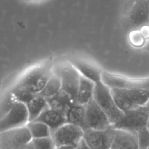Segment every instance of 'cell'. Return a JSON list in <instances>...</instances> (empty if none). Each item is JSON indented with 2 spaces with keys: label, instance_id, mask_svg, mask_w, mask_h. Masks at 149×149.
Returning <instances> with one entry per match:
<instances>
[{
  "label": "cell",
  "instance_id": "cell-1",
  "mask_svg": "<svg viewBox=\"0 0 149 149\" xmlns=\"http://www.w3.org/2000/svg\"><path fill=\"white\" fill-rule=\"evenodd\" d=\"M61 81V89L56 95L69 107L76 104L80 74L70 63L60 65L55 70Z\"/></svg>",
  "mask_w": 149,
  "mask_h": 149
},
{
  "label": "cell",
  "instance_id": "cell-9",
  "mask_svg": "<svg viewBox=\"0 0 149 149\" xmlns=\"http://www.w3.org/2000/svg\"><path fill=\"white\" fill-rule=\"evenodd\" d=\"M51 137L56 148L64 145L76 147L83 139V129L78 126L66 123L53 131Z\"/></svg>",
  "mask_w": 149,
  "mask_h": 149
},
{
  "label": "cell",
  "instance_id": "cell-21",
  "mask_svg": "<svg viewBox=\"0 0 149 149\" xmlns=\"http://www.w3.org/2000/svg\"><path fill=\"white\" fill-rule=\"evenodd\" d=\"M19 102L10 91L5 93L0 100V120Z\"/></svg>",
  "mask_w": 149,
  "mask_h": 149
},
{
  "label": "cell",
  "instance_id": "cell-23",
  "mask_svg": "<svg viewBox=\"0 0 149 149\" xmlns=\"http://www.w3.org/2000/svg\"><path fill=\"white\" fill-rule=\"evenodd\" d=\"M46 100L48 108L54 111L65 114L69 106L60 100L56 95Z\"/></svg>",
  "mask_w": 149,
  "mask_h": 149
},
{
  "label": "cell",
  "instance_id": "cell-19",
  "mask_svg": "<svg viewBox=\"0 0 149 149\" xmlns=\"http://www.w3.org/2000/svg\"><path fill=\"white\" fill-rule=\"evenodd\" d=\"M61 89V81L59 75L54 71L47 84L38 95L45 99L56 95Z\"/></svg>",
  "mask_w": 149,
  "mask_h": 149
},
{
  "label": "cell",
  "instance_id": "cell-5",
  "mask_svg": "<svg viewBox=\"0 0 149 149\" xmlns=\"http://www.w3.org/2000/svg\"><path fill=\"white\" fill-rule=\"evenodd\" d=\"M93 99L107 116L113 126L123 116L124 113L116 105L111 88L102 81L95 84Z\"/></svg>",
  "mask_w": 149,
  "mask_h": 149
},
{
  "label": "cell",
  "instance_id": "cell-35",
  "mask_svg": "<svg viewBox=\"0 0 149 149\" xmlns=\"http://www.w3.org/2000/svg\"><path fill=\"white\" fill-rule=\"evenodd\" d=\"M147 149H149V146L147 147Z\"/></svg>",
  "mask_w": 149,
  "mask_h": 149
},
{
  "label": "cell",
  "instance_id": "cell-17",
  "mask_svg": "<svg viewBox=\"0 0 149 149\" xmlns=\"http://www.w3.org/2000/svg\"><path fill=\"white\" fill-rule=\"evenodd\" d=\"M26 105L29 115V122L35 120L48 107L47 100L38 94L32 97Z\"/></svg>",
  "mask_w": 149,
  "mask_h": 149
},
{
  "label": "cell",
  "instance_id": "cell-18",
  "mask_svg": "<svg viewBox=\"0 0 149 149\" xmlns=\"http://www.w3.org/2000/svg\"><path fill=\"white\" fill-rule=\"evenodd\" d=\"M65 116L67 123L78 126L83 129L86 128L84 106L77 104L69 106L65 112Z\"/></svg>",
  "mask_w": 149,
  "mask_h": 149
},
{
  "label": "cell",
  "instance_id": "cell-27",
  "mask_svg": "<svg viewBox=\"0 0 149 149\" xmlns=\"http://www.w3.org/2000/svg\"><path fill=\"white\" fill-rule=\"evenodd\" d=\"M75 149H91V148L88 146V145L86 143V142L83 139L76 146Z\"/></svg>",
  "mask_w": 149,
  "mask_h": 149
},
{
  "label": "cell",
  "instance_id": "cell-29",
  "mask_svg": "<svg viewBox=\"0 0 149 149\" xmlns=\"http://www.w3.org/2000/svg\"><path fill=\"white\" fill-rule=\"evenodd\" d=\"M18 149H34V148H33V147L31 145V143H30L29 144H27L26 146H24L18 148Z\"/></svg>",
  "mask_w": 149,
  "mask_h": 149
},
{
  "label": "cell",
  "instance_id": "cell-2",
  "mask_svg": "<svg viewBox=\"0 0 149 149\" xmlns=\"http://www.w3.org/2000/svg\"><path fill=\"white\" fill-rule=\"evenodd\" d=\"M122 20L132 30L149 24V0H125L122 9Z\"/></svg>",
  "mask_w": 149,
  "mask_h": 149
},
{
  "label": "cell",
  "instance_id": "cell-10",
  "mask_svg": "<svg viewBox=\"0 0 149 149\" xmlns=\"http://www.w3.org/2000/svg\"><path fill=\"white\" fill-rule=\"evenodd\" d=\"M29 115L25 104L17 102L12 109L0 120V133L26 126Z\"/></svg>",
  "mask_w": 149,
  "mask_h": 149
},
{
  "label": "cell",
  "instance_id": "cell-20",
  "mask_svg": "<svg viewBox=\"0 0 149 149\" xmlns=\"http://www.w3.org/2000/svg\"><path fill=\"white\" fill-rule=\"evenodd\" d=\"M26 126L28 129L32 139L51 136L52 130L42 122L36 120L29 122Z\"/></svg>",
  "mask_w": 149,
  "mask_h": 149
},
{
  "label": "cell",
  "instance_id": "cell-7",
  "mask_svg": "<svg viewBox=\"0 0 149 149\" xmlns=\"http://www.w3.org/2000/svg\"><path fill=\"white\" fill-rule=\"evenodd\" d=\"M148 109L146 105L137 107L124 113L123 116L113 125L115 129L138 132L146 127Z\"/></svg>",
  "mask_w": 149,
  "mask_h": 149
},
{
  "label": "cell",
  "instance_id": "cell-14",
  "mask_svg": "<svg viewBox=\"0 0 149 149\" xmlns=\"http://www.w3.org/2000/svg\"><path fill=\"white\" fill-rule=\"evenodd\" d=\"M111 149H140L137 133L115 129Z\"/></svg>",
  "mask_w": 149,
  "mask_h": 149
},
{
  "label": "cell",
  "instance_id": "cell-8",
  "mask_svg": "<svg viewBox=\"0 0 149 149\" xmlns=\"http://www.w3.org/2000/svg\"><path fill=\"white\" fill-rule=\"evenodd\" d=\"M115 133L112 125L104 130L85 129L83 139L91 149H111Z\"/></svg>",
  "mask_w": 149,
  "mask_h": 149
},
{
  "label": "cell",
  "instance_id": "cell-4",
  "mask_svg": "<svg viewBox=\"0 0 149 149\" xmlns=\"http://www.w3.org/2000/svg\"><path fill=\"white\" fill-rule=\"evenodd\" d=\"M111 91L116 105L123 113L145 106L149 102V90L113 88Z\"/></svg>",
  "mask_w": 149,
  "mask_h": 149
},
{
  "label": "cell",
  "instance_id": "cell-11",
  "mask_svg": "<svg viewBox=\"0 0 149 149\" xmlns=\"http://www.w3.org/2000/svg\"><path fill=\"white\" fill-rule=\"evenodd\" d=\"M84 107L85 129L104 130L112 126L106 114L93 98Z\"/></svg>",
  "mask_w": 149,
  "mask_h": 149
},
{
  "label": "cell",
  "instance_id": "cell-30",
  "mask_svg": "<svg viewBox=\"0 0 149 149\" xmlns=\"http://www.w3.org/2000/svg\"><path fill=\"white\" fill-rule=\"evenodd\" d=\"M146 106L147 107L148 109V112H149V102L146 104ZM147 129H148V130L149 131V113H148V121H147V126H146Z\"/></svg>",
  "mask_w": 149,
  "mask_h": 149
},
{
  "label": "cell",
  "instance_id": "cell-31",
  "mask_svg": "<svg viewBox=\"0 0 149 149\" xmlns=\"http://www.w3.org/2000/svg\"><path fill=\"white\" fill-rule=\"evenodd\" d=\"M26 1H28V2H35V1H41V0H24Z\"/></svg>",
  "mask_w": 149,
  "mask_h": 149
},
{
  "label": "cell",
  "instance_id": "cell-32",
  "mask_svg": "<svg viewBox=\"0 0 149 149\" xmlns=\"http://www.w3.org/2000/svg\"><path fill=\"white\" fill-rule=\"evenodd\" d=\"M147 49L149 50V44L147 45Z\"/></svg>",
  "mask_w": 149,
  "mask_h": 149
},
{
  "label": "cell",
  "instance_id": "cell-34",
  "mask_svg": "<svg viewBox=\"0 0 149 149\" xmlns=\"http://www.w3.org/2000/svg\"><path fill=\"white\" fill-rule=\"evenodd\" d=\"M0 149H3V148H2V147H0Z\"/></svg>",
  "mask_w": 149,
  "mask_h": 149
},
{
  "label": "cell",
  "instance_id": "cell-12",
  "mask_svg": "<svg viewBox=\"0 0 149 149\" xmlns=\"http://www.w3.org/2000/svg\"><path fill=\"white\" fill-rule=\"evenodd\" d=\"M32 140L26 126L1 133L0 147L3 149H18L29 144Z\"/></svg>",
  "mask_w": 149,
  "mask_h": 149
},
{
  "label": "cell",
  "instance_id": "cell-15",
  "mask_svg": "<svg viewBox=\"0 0 149 149\" xmlns=\"http://www.w3.org/2000/svg\"><path fill=\"white\" fill-rule=\"evenodd\" d=\"M35 120L42 122L47 125L52 132L67 123L65 113L54 111L48 107Z\"/></svg>",
  "mask_w": 149,
  "mask_h": 149
},
{
  "label": "cell",
  "instance_id": "cell-22",
  "mask_svg": "<svg viewBox=\"0 0 149 149\" xmlns=\"http://www.w3.org/2000/svg\"><path fill=\"white\" fill-rule=\"evenodd\" d=\"M31 144L34 149H56V147L51 136L33 139Z\"/></svg>",
  "mask_w": 149,
  "mask_h": 149
},
{
  "label": "cell",
  "instance_id": "cell-25",
  "mask_svg": "<svg viewBox=\"0 0 149 149\" xmlns=\"http://www.w3.org/2000/svg\"><path fill=\"white\" fill-rule=\"evenodd\" d=\"M19 102L26 104L35 95L26 90L13 87L10 90Z\"/></svg>",
  "mask_w": 149,
  "mask_h": 149
},
{
  "label": "cell",
  "instance_id": "cell-13",
  "mask_svg": "<svg viewBox=\"0 0 149 149\" xmlns=\"http://www.w3.org/2000/svg\"><path fill=\"white\" fill-rule=\"evenodd\" d=\"M70 63L81 76L92 81L95 84L101 81L102 70L96 63L83 58L72 59Z\"/></svg>",
  "mask_w": 149,
  "mask_h": 149
},
{
  "label": "cell",
  "instance_id": "cell-24",
  "mask_svg": "<svg viewBox=\"0 0 149 149\" xmlns=\"http://www.w3.org/2000/svg\"><path fill=\"white\" fill-rule=\"evenodd\" d=\"M129 40L130 43L136 47L143 46L146 40L140 29L130 31L129 34Z\"/></svg>",
  "mask_w": 149,
  "mask_h": 149
},
{
  "label": "cell",
  "instance_id": "cell-3",
  "mask_svg": "<svg viewBox=\"0 0 149 149\" xmlns=\"http://www.w3.org/2000/svg\"><path fill=\"white\" fill-rule=\"evenodd\" d=\"M52 73L53 68L49 63L36 66L26 72L14 87L37 95L44 88Z\"/></svg>",
  "mask_w": 149,
  "mask_h": 149
},
{
  "label": "cell",
  "instance_id": "cell-26",
  "mask_svg": "<svg viewBox=\"0 0 149 149\" xmlns=\"http://www.w3.org/2000/svg\"><path fill=\"white\" fill-rule=\"evenodd\" d=\"M140 149H147L149 146V131L144 127L137 132Z\"/></svg>",
  "mask_w": 149,
  "mask_h": 149
},
{
  "label": "cell",
  "instance_id": "cell-28",
  "mask_svg": "<svg viewBox=\"0 0 149 149\" xmlns=\"http://www.w3.org/2000/svg\"><path fill=\"white\" fill-rule=\"evenodd\" d=\"M75 147H76L71 145H64L58 147L56 149H75Z\"/></svg>",
  "mask_w": 149,
  "mask_h": 149
},
{
  "label": "cell",
  "instance_id": "cell-16",
  "mask_svg": "<svg viewBox=\"0 0 149 149\" xmlns=\"http://www.w3.org/2000/svg\"><path fill=\"white\" fill-rule=\"evenodd\" d=\"M94 87V82L80 76L76 104L84 106L90 101L93 98Z\"/></svg>",
  "mask_w": 149,
  "mask_h": 149
},
{
  "label": "cell",
  "instance_id": "cell-33",
  "mask_svg": "<svg viewBox=\"0 0 149 149\" xmlns=\"http://www.w3.org/2000/svg\"><path fill=\"white\" fill-rule=\"evenodd\" d=\"M1 133H0V140H1Z\"/></svg>",
  "mask_w": 149,
  "mask_h": 149
},
{
  "label": "cell",
  "instance_id": "cell-6",
  "mask_svg": "<svg viewBox=\"0 0 149 149\" xmlns=\"http://www.w3.org/2000/svg\"><path fill=\"white\" fill-rule=\"evenodd\" d=\"M101 81L110 88L149 90V77L132 78L102 70Z\"/></svg>",
  "mask_w": 149,
  "mask_h": 149
}]
</instances>
